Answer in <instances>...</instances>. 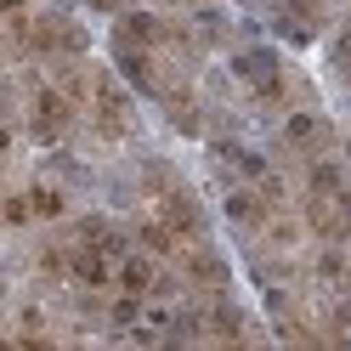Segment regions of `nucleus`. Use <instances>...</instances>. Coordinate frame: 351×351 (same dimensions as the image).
<instances>
[{"mask_svg":"<svg viewBox=\"0 0 351 351\" xmlns=\"http://www.w3.org/2000/svg\"><path fill=\"white\" fill-rule=\"evenodd\" d=\"M147 210L159 215V221L182 238V244H199V238H204V210H199V199H193V193L176 182L165 165L147 170Z\"/></svg>","mask_w":351,"mask_h":351,"instance_id":"f257e3e1","label":"nucleus"},{"mask_svg":"<svg viewBox=\"0 0 351 351\" xmlns=\"http://www.w3.org/2000/svg\"><path fill=\"white\" fill-rule=\"evenodd\" d=\"M85 114H91V130L102 142H125L130 125H136V102H130L125 80H114L108 69H97V85H91V102H85Z\"/></svg>","mask_w":351,"mask_h":351,"instance_id":"f03ea898","label":"nucleus"},{"mask_svg":"<svg viewBox=\"0 0 351 351\" xmlns=\"http://www.w3.org/2000/svg\"><path fill=\"white\" fill-rule=\"evenodd\" d=\"M74 114H80V102L62 91L57 80H46V85L29 91V136L34 142H62L69 125H74Z\"/></svg>","mask_w":351,"mask_h":351,"instance_id":"7ed1b4c3","label":"nucleus"},{"mask_svg":"<svg viewBox=\"0 0 351 351\" xmlns=\"http://www.w3.org/2000/svg\"><path fill=\"white\" fill-rule=\"evenodd\" d=\"M232 74L244 80V91L261 108H283V102H289V74H283V62L272 51H238L232 57Z\"/></svg>","mask_w":351,"mask_h":351,"instance_id":"20e7f679","label":"nucleus"},{"mask_svg":"<svg viewBox=\"0 0 351 351\" xmlns=\"http://www.w3.org/2000/svg\"><path fill=\"white\" fill-rule=\"evenodd\" d=\"M29 57L40 62H62V57H85V29L62 12H40L34 34H29Z\"/></svg>","mask_w":351,"mask_h":351,"instance_id":"39448f33","label":"nucleus"},{"mask_svg":"<svg viewBox=\"0 0 351 351\" xmlns=\"http://www.w3.org/2000/svg\"><path fill=\"white\" fill-rule=\"evenodd\" d=\"M176 261H182V283H187V289L199 295V300H204V295H227L232 272H227V261L215 255V250L204 244V238H199V244H187Z\"/></svg>","mask_w":351,"mask_h":351,"instance_id":"423d86ee","label":"nucleus"},{"mask_svg":"<svg viewBox=\"0 0 351 351\" xmlns=\"http://www.w3.org/2000/svg\"><path fill=\"white\" fill-rule=\"evenodd\" d=\"M283 147L317 159V153L328 147V119L317 114V108H295V114H283Z\"/></svg>","mask_w":351,"mask_h":351,"instance_id":"0eeeda50","label":"nucleus"},{"mask_svg":"<svg viewBox=\"0 0 351 351\" xmlns=\"http://www.w3.org/2000/svg\"><path fill=\"white\" fill-rule=\"evenodd\" d=\"M272 210H283V204H272L261 187H232L227 193V221L244 227V232H261V227L272 221Z\"/></svg>","mask_w":351,"mask_h":351,"instance_id":"6e6552de","label":"nucleus"},{"mask_svg":"<svg viewBox=\"0 0 351 351\" xmlns=\"http://www.w3.org/2000/svg\"><path fill=\"white\" fill-rule=\"evenodd\" d=\"M165 272H159V261H153V250H130V255H119V289H130V295H153V283H159Z\"/></svg>","mask_w":351,"mask_h":351,"instance_id":"1a4fd4ad","label":"nucleus"},{"mask_svg":"<svg viewBox=\"0 0 351 351\" xmlns=\"http://www.w3.org/2000/svg\"><path fill=\"white\" fill-rule=\"evenodd\" d=\"M346 187V176H340V165H328L323 153L312 159V176H306V199H335V193Z\"/></svg>","mask_w":351,"mask_h":351,"instance_id":"9d476101","label":"nucleus"},{"mask_svg":"<svg viewBox=\"0 0 351 351\" xmlns=\"http://www.w3.org/2000/svg\"><path fill=\"white\" fill-rule=\"evenodd\" d=\"M29 199H34V221H62V210H69V199H62V187H29Z\"/></svg>","mask_w":351,"mask_h":351,"instance_id":"9b49d317","label":"nucleus"},{"mask_svg":"<svg viewBox=\"0 0 351 351\" xmlns=\"http://www.w3.org/2000/svg\"><path fill=\"white\" fill-rule=\"evenodd\" d=\"M34 221V199H29V193H12V199H6V227H29Z\"/></svg>","mask_w":351,"mask_h":351,"instance_id":"f8f14e48","label":"nucleus"},{"mask_svg":"<svg viewBox=\"0 0 351 351\" xmlns=\"http://www.w3.org/2000/svg\"><path fill=\"white\" fill-rule=\"evenodd\" d=\"M335 62L351 74V17H346V23H340V34H335Z\"/></svg>","mask_w":351,"mask_h":351,"instance_id":"ddd939ff","label":"nucleus"},{"mask_svg":"<svg viewBox=\"0 0 351 351\" xmlns=\"http://www.w3.org/2000/svg\"><path fill=\"white\" fill-rule=\"evenodd\" d=\"M85 6H91V12H114V17H119V12L130 6V0H85Z\"/></svg>","mask_w":351,"mask_h":351,"instance_id":"4468645a","label":"nucleus"},{"mask_svg":"<svg viewBox=\"0 0 351 351\" xmlns=\"http://www.w3.org/2000/svg\"><path fill=\"white\" fill-rule=\"evenodd\" d=\"M159 6H182V12H193V6H210V0H159Z\"/></svg>","mask_w":351,"mask_h":351,"instance_id":"2eb2a0df","label":"nucleus"},{"mask_svg":"<svg viewBox=\"0 0 351 351\" xmlns=\"http://www.w3.org/2000/svg\"><path fill=\"white\" fill-rule=\"evenodd\" d=\"M346 153H351V142H346Z\"/></svg>","mask_w":351,"mask_h":351,"instance_id":"dca6fc26","label":"nucleus"}]
</instances>
